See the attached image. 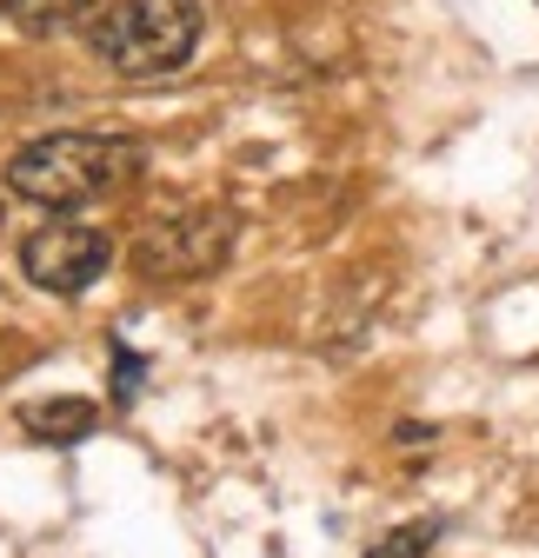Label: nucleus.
Here are the masks:
<instances>
[{
	"mask_svg": "<svg viewBox=\"0 0 539 558\" xmlns=\"http://www.w3.org/2000/svg\"><path fill=\"white\" fill-rule=\"evenodd\" d=\"M141 167H147L141 140H120V133H40L0 167V180H8L14 199L67 214V206L120 193Z\"/></svg>",
	"mask_w": 539,
	"mask_h": 558,
	"instance_id": "nucleus-1",
	"label": "nucleus"
},
{
	"mask_svg": "<svg viewBox=\"0 0 539 558\" xmlns=\"http://www.w3.org/2000/svg\"><path fill=\"white\" fill-rule=\"evenodd\" d=\"M200 34H207V14L200 0H113L87 21L94 53L113 66L120 81H167L193 60Z\"/></svg>",
	"mask_w": 539,
	"mask_h": 558,
	"instance_id": "nucleus-2",
	"label": "nucleus"
},
{
	"mask_svg": "<svg viewBox=\"0 0 539 558\" xmlns=\"http://www.w3.org/2000/svg\"><path fill=\"white\" fill-rule=\"evenodd\" d=\"M227 253H233V214H220V206L154 220L141 240H133V266H141L147 279H200V272H220Z\"/></svg>",
	"mask_w": 539,
	"mask_h": 558,
	"instance_id": "nucleus-3",
	"label": "nucleus"
},
{
	"mask_svg": "<svg viewBox=\"0 0 539 558\" xmlns=\"http://www.w3.org/2000/svg\"><path fill=\"white\" fill-rule=\"evenodd\" d=\"M107 266H113V240L87 220H47L21 240V272L40 293H60V300L87 293Z\"/></svg>",
	"mask_w": 539,
	"mask_h": 558,
	"instance_id": "nucleus-4",
	"label": "nucleus"
},
{
	"mask_svg": "<svg viewBox=\"0 0 539 558\" xmlns=\"http://www.w3.org/2000/svg\"><path fill=\"white\" fill-rule=\"evenodd\" d=\"M21 426L47 446H81L100 426V405L94 399H34V405H21Z\"/></svg>",
	"mask_w": 539,
	"mask_h": 558,
	"instance_id": "nucleus-5",
	"label": "nucleus"
},
{
	"mask_svg": "<svg viewBox=\"0 0 539 558\" xmlns=\"http://www.w3.org/2000/svg\"><path fill=\"white\" fill-rule=\"evenodd\" d=\"M0 14H8V27L47 40V34H67V27H81L94 14V0H0Z\"/></svg>",
	"mask_w": 539,
	"mask_h": 558,
	"instance_id": "nucleus-6",
	"label": "nucleus"
},
{
	"mask_svg": "<svg viewBox=\"0 0 539 558\" xmlns=\"http://www.w3.org/2000/svg\"><path fill=\"white\" fill-rule=\"evenodd\" d=\"M440 532H446L440 519H414V525H393V532H386L380 545H367L360 558H427Z\"/></svg>",
	"mask_w": 539,
	"mask_h": 558,
	"instance_id": "nucleus-7",
	"label": "nucleus"
},
{
	"mask_svg": "<svg viewBox=\"0 0 539 558\" xmlns=\"http://www.w3.org/2000/svg\"><path fill=\"white\" fill-rule=\"evenodd\" d=\"M141 379H147V360H133V353H113V399L127 405L133 392H141Z\"/></svg>",
	"mask_w": 539,
	"mask_h": 558,
	"instance_id": "nucleus-8",
	"label": "nucleus"
}]
</instances>
